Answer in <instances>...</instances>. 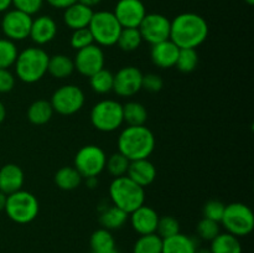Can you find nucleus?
<instances>
[{
    "label": "nucleus",
    "mask_w": 254,
    "mask_h": 253,
    "mask_svg": "<svg viewBox=\"0 0 254 253\" xmlns=\"http://www.w3.org/2000/svg\"><path fill=\"white\" fill-rule=\"evenodd\" d=\"M196 242L190 236L178 233L175 236L163 240V252L161 253H195Z\"/></svg>",
    "instance_id": "5701e85b"
},
{
    "label": "nucleus",
    "mask_w": 254,
    "mask_h": 253,
    "mask_svg": "<svg viewBox=\"0 0 254 253\" xmlns=\"http://www.w3.org/2000/svg\"><path fill=\"white\" fill-rule=\"evenodd\" d=\"M86 184L89 189H94L97 188V185H98V179H97V176H93V178H87Z\"/></svg>",
    "instance_id": "c03bdc74"
},
{
    "label": "nucleus",
    "mask_w": 254,
    "mask_h": 253,
    "mask_svg": "<svg viewBox=\"0 0 254 253\" xmlns=\"http://www.w3.org/2000/svg\"><path fill=\"white\" fill-rule=\"evenodd\" d=\"M92 44H94L93 36H92L88 27L73 30V32L71 35V39H69V45H71L72 49L78 51V50L84 49V47L89 46Z\"/></svg>",
    "instance_id": "e433bc0d"
},
{
    "label": "nucleus",
    "mask_w": 254,
    "mask_h": 253,
    "mask_svg": "<svg viewBox=\"0 0 254 253\" xmlns=\"http://www.w3.org/2000/svg\"><path fill=\"white\" fill-rule=\"evenodd\" d=\"M11 5H14L16 10L32 16L41 10L44 0H11Z\"/></svg>",
    "instance_id": "ea45409f"
},
{
    "label": "nucleus",
    "mask_w": 254,
    "mask_h": 253,
    "mask_svg": "<svg viewBox=\"0 0 254 253\" xmlns=\"http://www.w3.org/2000/svg\"><path fill=\"white\" fill-rule=\"evenodd\" d=\"M164 86V81L161 78V76L156 73H148L143 76V84H141V88L146 89L148 92L151 93H156V92L161 91Z\"/></svg>",
    "instance_id": "a19ab883"
},
{
    "label": "nucleus",
    "mask_w": 254,
    "mask_h": 253,
    "mask_svg": "<svg viewBox=\"0 0 254 253\" xmlns=\"http://www.w3.org/2000/svg\"><path fill=\"white\" fill-rule=\"evenodd\" d=\"M82 176L74 166H64L55 174V184L64 191H71L78 188L82 183Z\"/></svg>",
    "instance_id": "a878e982"
},
{
    "label": "nucleus",
    "mask_w": 254,
    "mask_h": 253,
    "mask_svg": "<svg viewBox=\"0 0 254 253\" xmlns=\"http://www.w3.org/2000/svg\"><path fill=\"white\" fill-rule=\"evenodd\" d=\"M208 36V24L201 15L183 12L171 21L170 40L179 49H195Z\"/></svg>",
    "instance_id": "f257e3e1"
},
{
    "label": "nucleus",
    "mask_w": 254,
    "mask_h": 253,
    "mask_svg": "<svg viewBox=\"0 0 254 253\" xmlns=\"http://www.w3.org/2000/svg\"><path fill=\"white\" fill-rule=\"evenodd\" d=\"M211 253H242L240 240L231 233H220L211 241Z\"/></svg>",
    "instance_id": "bb28decb"
},
{
    "label": "nucleus",
    "mask_w": 254,
    "mask_h": 253,
    "mask_svg": "<svg viewBox=\"0 0 254 253\" xmlns=\"http://www.w3.org/2000/svg\"><path fill=\"white\" fill-rule=\"evenodd\" d=\"M129 215L121 210L119 207L114 206L112 203L111 206H107L101 210V215H99V223H101L102 228L112 231L118 230V228L123 227L126 222L128 221Z\"/></svg>",
    "instance_id": "4be33fe9"
},
{
    "label": "nucleus",
    "mask_w": 254,
    "mask_h": 253,
    "mask_svg": "<svg viewBox=\"0 0 254 253\" xmlns=\"http://www.w3.org/2000/svg\"><path fill=\"white\" fill-rule=\"evenodd\" d=\"M50 56L41 47H26L15 61L16 77L24 83H36L47 73Z\"/></svg>",
    "instance_id": "7ed1b4c3"
},
{
    "label": "nucleus",
    "mask_w": 254,
    "mask_h": 253,
    "mask_svg": "<svg viewBox=\"0 0 254 253\" xmlns=\"http://www.w3.org/2000/svg\"><path fill=\"white\" fill-rule=\"evenodd\" d=\"M57 24L49 15H41L32 20L31 30H30V39L39 46L47 45L56 37Z\"/></svg>",
    "instance_id": "a211bd4d"
},
{
    "label": "nucleus",
    "mask_w": 254,
    "mask_h": 253,
    "mask_svg": "<svg viewBox=\"0 0 254 253\" xmlns=\"http://www.w3.org/2000/svg\"><path fill=\"white\" fill-rule=\"evenodd\" d=\"M93 12L92 7L77 1L67 9H64V21L66 26L69 27L72 31L83 29V27H88L92 16H93Z\"/></svg>",
    "instance_id": "412c9836"
},
{
    "label": "nucleus",
    "mask_w": 254,
    "mask_h": 253,
    "mask_svg": "<svg viewBox=\"0 0 254 253\" xmlns=\"http://www.w3.org/2000/svg\"><path fill=\"white\" fill-rule=\"evenodd\" d=\"M88 29L93 36L94 44L101 47H111L117 45L122 31V25L112 11L93 12Z\"/></svg>",
    "instance_id": "423d86ee"
},
{
    "label": "nucleus",
    "mask_w": 254,
    "mask_h": 253,
    "mask_svg": "<svg viewBox=\"0 0 254 253\" xmlns=\"http://www.w3.org/2000/svg\"><path fill=\"white\" fill-rule=\"evenodd\" d=\"M156 235L161 237L163 240L165 238L175 236L180 233V223L173 216H164V217H159L158 227H156Z\"/></svg>",
    "instance_id": "c9c22d12"
},
{
    "label": "nucleus",
    "mask_w": 254,
    "mask_h": 253,
    "mask_svg": "<svg viewBox=\"0 0 254 253\" xmlns=\"http://www.w3.org/2000/svg\"><path fill=\"white\" fill-rule=\"evenodd\" d=\"M24 181V171L16 164H5L0 169V191L5 195L21 190Z\"/></svg>",
    "instance_id": "aec40b11"
},
{
    "label": "nucleus",
    "mask_w": 254,
    "mask_h": 253,
    "mask_svg": "<svg viewBox=\"0 0 254 253\" xmlns=\"http://www.w3.org/2000/svg\"><path fill=\"white\" fill-rule=\"evenodd\" d=\"M148 119L146 108L139 102H128L123 104V121L128 126H144Z\"/></svg>",
    "instance_id": "c85d7f7f"
},
{
    "label": "nucleus",
    "mask_w": 254,
    "mask_h": 253,
    "mask_svg": "<svg viewBox=\"0 0 254 253\" xmlns=\"http://www.w3.org/2000/svg\"><path fill=\"white\" fill-rule=\"evenodd\" d=\"M179 49L170 39L159 44L151 45L150 59L156 67L163 69L175 67L179 56Z\"/></svg>",
    "instance_id": "f3484780"
},
{
    "label": "nucleus",
    "mask_w": 254,
    "mask_h": 253,
    "mask_svg": "<svg viewBox=\"0 0 254 253\" xmlns=\"http://www.w3.org/2000/svg\"><path fill=\"white\" fill-rule=\"evenodd\" d=\"M78 0H46V2L49 5H51L55 9H67L68 6H71L72 4L77 2Z\"/></svg>",
    "instance_id": "37998d69"
},
{
    "label": "nucleus",
    "mask_w": 254,
    "mask_h": 253,
    "mask_svg": "<svg viewBox=\"0 0 254 253\" xmlns=\"http://www.w3.org/2000/svg\"><path fill=\"white\" fill-rule=\"evenodd\" d=\"M195 253H211V251L205 250V248H201V250H196Z\"/></svg>",
    "instance_id": "8fccbe9b"
},
{
    "label": "nucleus",
    "mask_w": 254,
    "mask_h": 253,
    "mask_svg": "<svg viewBox=\"0 0 254 253\" xmlns=\"http://www.w3.org/2000/svg\"><path fill=\"white\" fill-rule=\"evenodd\" d=\"M17 47L14 41L7 39H0V68L9 69L14 66L17 59Z\"/></svg>",
    "instance_id": "f704fd0d"
},
{
    "label": "nucleus",
    "mask_w": 254,
    "mask_h": 253,
    "mask_svg": "<svg viewBox=\"0 0 254 253\" xmlns=\"http://www.w3.org/2000/svg\"><path fill=\"white\" fill-rule=\"evenodd\" d=\"M78 1L82 2V4L87 5V6L93 7V6H96V5H98L102 0H78Z\"/></svg>",
    "instance_id": "49530a36"
},
{
    "label": "nucleus",
    "mask_w": 254,
    "mask_h": 253,
    "mask_svg": "<svg viewBox=\"0 0 254 253\" xmlns=\"http://www.w3.org/2000/svg\"><path fill=\"white\" fill-rule=\"evenodd\" d=\"M15 87V76L9 69L0 68V93H7Z\"/></svg>",
    "instance_id": "79ce46f5"
},
{
    "label": "nucleus",
    "mask_w": 254,
    "mask_h": 253,
    "mask_svg": "<svg viewBox=\"0 0 254 253\" xmlns=\"http://www.w3.org/2000/svg\"><path fill=\"white\" fill-rule=\"evenodd\" d=\"M6 197H7V195H5L4 192H1V191H0V211H2L5 208Z\"/></svg>",
    "instance_id": "09e8293b"
},
{
    "label": "nucleus",
    "mask_w": 254,
    "mask_h": 253,
    "mask_svg": "<svg viewBox=\"0 0 254 253\" xmlns=\"http://www.w3.org/2000/svg\"><path fill=\"white\" fill-rule=\"evenodd\" d=\"M221 223L228 233L236 237L248 236L254 228V215L250 206L242 202L226 205Z\"/></svg>",
    "instance_id": "6e6552de"
},
{
    "label": "nucleus",
    "mask_w": 254,
    "mask_h": 253,
    "mask_svg": "<svg viewBox=\"0 0 254 253\" xmlns=\"http://www.w3.org/2000/svg\"><path fill=\"white\" fill-rule=\"evenodd\" d=\"M163 252V238L156 233L143 235L138 238L133 247V253H161Z\"/></svg>",
    "instance_id": "2f4dec72"
},
{
    "label": "nucleus",
    "mask_w": 254,
    "mask_h": 253,
    "mask_svg": "<svg viewBox=\"0 0 254 253\" xmlns=\"http://www.w3.org/2000/svg\"><path fill=\"white\" fill-rule=\"evenodd\" d=\"M143 72L134 66L122 67L114 74L113 91L119 97H133L141 89Z\"/></svg>",
    "instance_id": "4468645a"
},
{
    "label": "nucleus",
    "mask_w": 254,
    "mask_h": 253,
    "mask_svg": "<svg viewBox=\"0 0 254 253\" xmlns=\"http://www.w3.org/2000/svg\"><path fill=\"white\" fill-rule=\"evenodd\" d=\"M127 176L141 188H146L155 180L156 169L148 159H139L130 161Z\"/></svg>",
    "instance_id": "6ab92c4d"
},
{
    "label": "nucleus",
    "mask_w": 254,
    "mask_h": 253,
    "mask_svg": "<svg viewBox=\"0 0 254 253\" xmlns=\"http://www.w3.org/2000/svg\"><path fill=\"white\" fill-rule=\"evenodd\" d=\"M86 102V96L81 87L76 84H64L54 92L51 103L54 112L61 116H72L81 111Z\"/></svg>",
    "instance_id": "9d476101"
},
{
    "label": "nucleus",
    "mask_w": 254,
    "mask_h": 253,
    "mask_svg": "<svg viewBox=\"0 0 254 253\" xmlns=\"http://www.w3.org/2000/svg\"><path fill=\"white\" fill-rule=\"evenodd\" d=\"M31 15L20 10H6L1 19V31L5 39L10 41H24L30 36L32 25Z\"/></svg>",
    "instance_id": "9b49d317"
},
{
    "label": "nucleus",
    "mask_w": 254,
    "mask_h": 253,
    "mask_svg": "<svg viewBox=\"0 0 254 253\" xmlns=\"http://www.w3.org/2000/svg\"><path fill=\"white\" fill-rule=\"evenodd\" d=\"M92 252L93 253H107L116 250V241L111 231L106 228H99L94 231L89 240Z\"/></svg>",
    "instance_id": "cd10ccee"
},
{
    "label": "nucleus",
    "mask_w": 254,
    "mask_h": 253,
    "mask_svg": "<svg viewBox=\"0 0 254 253\" xmlns=\"http://www.w3.org/2000/svg\"><path fill=\"white\" fill-rule=\"evenodd\" d=\"M196 230H197V235L200 236V238L205 241H212L213 238L220 235V225H218V222L205 217L197 223Z\"/></svg>",
    "instance_id": "4c0bfd02"
},
{
    "label": "nucleus",
    "mask_w": 254,
    "mask_h": 253,
    "mask_svg": "<svg viewBox=\"0 0 254 253\" xmlns=\"http://www.w3.org/2000/svg\"><path fill=\"white\" fill-rule=\"evenodd\" d=\"M129 221L135 232L139 235H150V233L156 232L159 222V215L154 208L150 206L141 205L133 212L129 213Z\"/></svg>",
    "instance_id": "dca6fc26"
},
{
    "label": "nucleus",
    "mask_w": 254,
    "mask_h": 253,
    "mask_svg": "<svg viewBox=\"0 0 254 253\" xmlns=\"http://www.w3.org/2000/svg\"><path fill=\"white\" fill-rule=\"evenodd\" d=\"M74 72V63L71 57L66 55H54L49 59L47 73L51 74L54 78L64 79L71 76Z\"/></svg>",
    "instance_id": "b1692460"
},
{
    "label": "nucleus",
    "mask_w": 254,
    "mask_h": 253,
    "mask_svg": "<svg viewBox=\"0 0 254 253\" xmlns=\"http://www.w3.org/2000/svg\"><path fill=\"white\" fill-rule=\"evenodd\" d=\"M52 116H54V108L50 101L46 99H37L32 102L27 109V119L34 126H44L49 123Z\"/></svg>",
    "instance_id": "393cba45"
},
{
    "label": "nucleus",
    "mask_w": 254,
    "mask_h": 253,
    "mask_svg": "<svg viewBox=\"0 0 254 253\" xmlns=\"http://www.w3.org/2000/svg\"><path fill=\"white\" fill-rule=\"evenodd\" d=\"M129 164H130V160L118 151V153L112 154L111 156L107 158L106 169L109 173V175L113 176L114 179L121 178V176L127 175Z\"/></svg>",
    "instance_id": "473e14b6"
},
{
    "label": "nucleus",
    "mask_w": 254,
    "mask_h": 253,
    "mask_svg": "<svg viewBox=\"0 0 254 253\" xmlns=\"http://www.w3.org/2000/svg\"><path fill=\"white\" fill-rule=\"evenodd\" d=\"M107 253H119V252L117 250H113V251H111V252H107Z\"/></svg>",
    "instance_id": "603ef678"
},
{
    "label": "nucleus",
    "mask_w": 254,
    "mask_h": 253,
    "mask_svg": "<svg viewBox=\"0 0 254 253\" xmlns=\"http://www.w3.org/2000/svg\"><path fill=\"white\" fill-rule=\"evenodd\" d=\"M141 42H143V39H141L138 27H123L118 37V41H117V45H118L122 51L131 52L138 50L140 47Z\"/></svg>",
    "instance_id": "7c9ffc66"
},
{
    "label": "nucleus",
    "mask_w": 254,
    "mask_h": 253,
    "mask_svg": "<svg viewBox=\"0 0 254 253\" xmlns=\"http://www.w3.org/2000/svg\"><path fill=\"white\" fill-rule=\"evenodd\" d=\"M109 197L112 203L124 212H133L145 202V191L144 188L134 183L128 176L113 179L109 185Z\"/></svg>",
    "instance_id": "20e7f679"
},
{
    "label": "nucleus",
    "mask_w": 254,
    "mask_h": 253,
    "mask_svg": "<svg viewBox=\"0 0 254 253\" xmlns=\"http://www.w3.org/2000/svg\"><path fill=\"white\" fill-rule=\"evenodd\" d=\"M171 21L161 14H146L143 21L139 25L138 30L143 41L150 45L159 44L170 39Z\"/></svg>",
    "instance_id": "f8f14e48"
},
{
    "label": "nucleus",
    "mask_w": 254,
    "mask_h": 253,
    "mask_svg": "<svg viewBox=\"0 0 254 253\" xmlns=\"http://www.w3.org/2000/svg\"><path fill=\"white\" fill-rule=\"evenodd\" d=\"M155 149V136L145 126H128L118 136V151L130 161L148 159Z\"/></svg>",
    "instance_id": "f03ea898"
},
{
    "label": "nucleus",
    "mask_w": 254,
    "mask_h": 253,
    "mask_svg": "<svg viewBox=\"0 0 254 253\" xmlns=\"http://www.w3.org/2000/svg\"><path fill=\"white\" fill-rule=\"evenodd\" d=\"M198 64V55L195 49H180L176 64L178 69L183 73H190L195 71Z\"/></svg>",
    "instance_id": "72a5a7b5"
},
{
    "label": "nucleus",
    "mask_w": 254,
    "mask_h": 253,
    "mask_svg": "<svg viewBox=\"0 0 254 253\" xmlns=\"http://www.w3.org/2000/svg\"><path fill=\"white\" fill-rule=\"evenodd\" d=\"M11 5V0H0V12H5Z\"/></svg>",
    "instance_id": "a18cd8bd"
},
{
    "label": "nucleus",
    "mask_w": 254,
    "mask_h": 253,
    "mask_svg": "<svg viewBox=\"0 0 254 253\" xmlns=\"http://www.w3.org/2000/svg\"><path fill=\"white\" fill-rule=\"evenodd\" d=\"M226 205L218 200H210L203 206V217L220 223L225 212Z\"/></svg>",
    "instance_id": "58836bf2"
},
{
    "label": "nucleus",
    "mask_w": 254,
    "mask_h": 253,
    "mask_svg": "<svg viewBox=\"0 0 254 253\" xmlns=\"http://www.w3.org/2000/svg\"><path fill=\"white\" fill-rule=\"evenodd\" d=\"M91 123L97 130L111 133L117 130L124 123L123 104L114 99L99 101L91 109Z\"/></svg>",
    "instance_id": "0eeeda50"
},
{
    "label": "nucleus",
    "mask_w": 254,
    "mask_h": 253,
    "mask_svg": "<svg viewBox=\"0 0 254 253\" xmlns=\"http://www.w3.org/2000/svg\"><path fill=\"white\" fill-rule=\"evenodd\" d=\"M246 2H247V4H250V5H253L254 4V0H245Z\"/></svg>",
    "instance_id": "3c124183"
},
{
    "label": "nucleus",
    "mask_w": 254,
    "mask_h": 253,
    "mask_svg": "<svg viewBox=\"0 0 254 253\" xmlns=\"http://www.w3.org/2000/svg\"><path fill=\"white\" fill-rule=\"evenodd\" d=\"M113 14L122 27H139L145 17L146 9L141 0H119Z\"/></svg>",
    "instance_id": "2eb2a0df"
},
{
    "label": "nucleus",
    "mask_w": 254,
    "mask_h": 253,
    "mask_svg": "<svg viewBox=\"0 0 254 253\" xmlns=\"http://www.w3.org/2000/svg\"><path fill=\"white\" fill-rule=\"evenodd\" d=\"M74 69L84 77H91L99 69L104 68L106 56L101 46L92 44L84 49L78 50L73 59Z\"/></svg>",
    "instance_id": "ddd939ff"
},
{
    "label": "nucleus",
    "mask_w": 254,
    "mask_h": 253,
    "mask_svg": "<svg viewBox=\"0 0 254 253\" xmlns=\"http://www.w3.org/2000/svg\"><path fill=\"white\" fill-rule=\"evenodd\" d=\"M5 117H6V108H5L4 103L0 101V123H2V122H4Z\"/></svg>",
    "instance_id": "de8ad7c7"
},
{
    "label": "nucleus",
    "mask_w": 254,
    "mask_h": 253,
    "mask_svg": "<svg viewBox=\"0 0 254 253\" xmlns=\"http://www.w3.org/2000/svg\"><path fill=\"white\" fill-rule=\"evenodd\" d=\"M4 211L7 217L15 223L26 225L37 217L40 211L39 200L34 193L25 190H19L7 195Z\"/></svg>",
    "instance_id": "39448f33"
},
{
    "label": "nucleus",
    "mask_w": 254,
    "mask_h": 253,
    "mask_svg": "<svg viewBox=\"0 0 254 253\" xmlns=\"http://www.w3.org/2000/svg\"><path fill=\"white\" fill-rule=\"evenodd\" d=\"M107 155L103 149L98 145H84L79 149L74 156V169L81 174L83 179L101 175L106 169Z\"/></svg>",
    "instance_id": "1a4fd4ad"
},
{
    "label": "nucleus",
    "mask_w": 254,
    "mask_h": 253,
    "mask_svg": "<svg viewBox=\"0 0 254 253\" xmlns=\"http://www.w3.org/2000/svg\"><path fill=\"white\" fill-rule=\"evenodd\" d=\"M114 74L109 69L102 68L89 77V86L92 91L98 94H107L113 91Z\"/></svg>",
    "instance_id": "c756f323"
}]
</instances>
